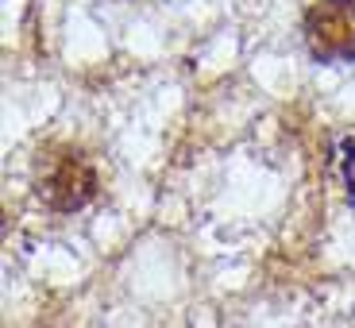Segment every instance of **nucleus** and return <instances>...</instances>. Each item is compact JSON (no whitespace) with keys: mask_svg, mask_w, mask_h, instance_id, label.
<instances>
[{"mask_svg":"<svg viewBox=\"0 0 355 328\" xmlns=\"http://www.w3.org/2000/svg\"><path fill=\"white\" fill-rule=\"evenodd\" d=\"M305 43L317 62L355 58V0H317L305 12Z\"/></svg>","mask_w":355,"mask_h":328,"instance_id":"1","label":"nucleus"},{"mask_svg":"<svg viewBox=\"0 0 355 328\" xmlns=\"http://www.w3.org/2000/svg\"><path fill=\"white\" fill-rule=\"evenodd\" d=\"M39 197L51 205L54 213H73L81 205H89L97 197V170L93 162L81 159L78 151H66L46 166V174L39 178Z\"/></svg>","mask_w":355,"mask_h":328,"instance_id":"2","label":"nucleus"},{"mask_svg":"<svg viewBox=\"0 0 355 328\" xmlns=\"http://www.w3.org/2000/svg\"><path fill=\"white\" fill-rule=\"evenodd\" d=\"M340 159H344V178H347V201L355 205V135L340 139Z\"/></svg>","mask_w":355,"mask_h":328,"instance_id":"3","label":"nucleus"}]
</instances>
